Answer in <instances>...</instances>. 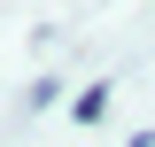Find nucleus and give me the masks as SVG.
<instances>
[{
  "mask_svg": "<svg viewBox=\"0 0 155 147\" xmlns=\"http://www.w3.org/2000/svg\"><path fill=\"white\" fill-rule=\"evenodd\" d=\"M70 109H78V124H101V109H109V85H85Z\"/></svg>",
  "mask_w": 155,
  "mask_h": 147,
  "instance_id": "nucleus-1",
  "label": "nucleus"
}]
</instances>
